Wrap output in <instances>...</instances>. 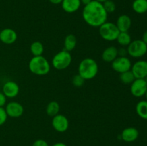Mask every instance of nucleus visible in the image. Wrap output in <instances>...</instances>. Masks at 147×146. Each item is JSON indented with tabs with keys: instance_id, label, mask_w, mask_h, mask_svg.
I'll return each instance as SVG.
<instances>
[{
	"instance_id": "bb28decb",
	"label": "nucleus",
	"mask_w": 147,
	"mask_h": 146,
	"mask_svg": "<svg viewBox=\"0 0 147 146\" xmlns=\"http://www.w3.org/2000/svg\"><path fill=\"white\" fill-rule=\"evenodd\" d=\"M7 117L8 115L6 113L4 107H0V126L3 125L7 122Z\"/></svg>"
},
{
	"instance_id": "7ed1b4c3",
	"label": "nucleus",
	"mask_w": 147,
	"mask_h": 146,
	"mask_svg": "<svg viewBox=\"0 0 147 146\" xmlns=\"http://www.w3.org/2000/svg\"><path fill=\"white\" fill-rule=\"evenodd\" d=\"M28 67L32 73L38 76L46 75L50 71V62L42 55L34 56L29 62Z\"/></svg>"
},
{
	"instance_id": "e433bc0d",
	"label": "nucleus",
	"mask_w": 147,
	"mask_h": 146,
	"mask_svg": "<svg viewBox=\"0 0 147 146\" xmlns=\"http://www.w3.org/2000/svg\"><path fill=\"white\" fill-rule=\"evenodd\" d=\"M144 80H145V81H146V82L147 83V76H146V77H145V78H144Z\"/></svg>"
},
{
	"instance_id": "cd10ccee",
	"label": "nucleus",
	"mask_w": 147,
	"mask_h": 146,
	"mask_svg": "<svg viewBox=\"0 0 147 146\" xmlns=\"http://www.w3.org/2000/svg\"><path fill=\"white\" fill-rule=\"evenodd\" d=\"M32 146H49V145L45 140H42V139H38V140H36L33 143Z\"/></svg>"
},
{
	"instance_id": "20e7f679",
	"label": "nucleus",
	"mask_w": 147,
	"mask_h": 146,
	"mask_svg": "<svg viewBox=\"0 0 147 146\" xmlns=\"http://www.w3.org/2000/svg\"><path fill=\"white\" fill-rule=\"evenodd\" d=\"M72 60L73 58L70 52L63 50L55 54L52 59V65L56 70H65L70 65Z\"/></svg>"
},
{
	"instance_id": "2f4dec72",
	"label": "nucleus",
	"mask_w": 147,
	"mask_h": 146,
	"mask_svg": "<svg viewBox=\"0 0 147 146\" xmlns=\"http://www.w3.org/2000/svg\"><path fill=\"white\" fill-rule=\"evenodd\" d=\"M50 3L53 4H60L63 1V0H49Z\"/></svg>"
},
{
	"instance_id": "6e6552de",
	"label": "nucleus",
	"mask_w": 147,
	"mask_h": 146,
	"mask_svg": "<svg viewBox=\"0 0 147 146\" xmlns=\"http://www.w3.org/2000/svg\"><path fill=\"white\" fill-rule=\"evenodd\" d=\"M130 91L135 97H142L145 96L147 91V83L144 79H135L131 84Z\"/></svg>"
},
{
	"instance_id": "473e14b6",
	"label": "nucleus",
	"mask_w": 147,
	"mask_h": 146,
	"mask_svg": "<svg viewBox=\"0 0 147 146\" xmlns=\"http://www.w3.org/2000/svg\"><path fill=\"white\" fill-rule=\"evenodd\" d=\"M92 0H80V2H81V4H83L84 6H86L87 4H88Z\"/></svg>"
},
{
	"instance_id": "9d476101",
	"label": "nucleus",
	"mask_w": 147,
	"mask_h": 146,
	"mask_svg": "<svg viewBox=\"0 0 147 146\" xmlns=\"http://www.w3.org/2000/svg\"><path fill=\"white\" fill-rule=\"evenodd\" d=\"M131 71L136 79H144L147 76V61L139 60L132 64Z\"/></svg>"
},
{
	"instance_id": "f3484780",
	"label": "nucleus",
	"mask_w": 147,
	"mask_h": 146,
	"mask_svg": "<svg viewBox=\"0 0 147 146\" xmlns=\"http://www.w3.org/2000/svg\"><path fill=\"white\" fill-rule=\"evenodd\" d=\"M119 56L118 53V48L115 46H110L105 49L103 51L101 54L102 60L105 62L111 63L116 57Z\"/></svg>"
},
{
	"instance_id": "39448f33",
	"label": "nucleus",
	"mask_w": 147,
	"mask_h": 146,
	"mask_svg": "<svg viewBox=\"0 0 147 146\" xmlns=\"http://www.w3.org/2000/svg\"><path fill=\"white\" fill-rule=\"evenodd\" d=\"M99 34L102 39L108 42H113L116 40L118 36L120 34V31L116 27V24L106 21L99 27Z\"/></svg>"
},
{
	"instance_id": "aec40b11",
	"label": "nucleus",
	"mask_w": 147,
	"mask_h": 146,
	"mask_svg": "<svg viewBox=\"0 0 147 146\" xmlns=\"http://www.w3.org/2000/svg\"><path fill=\"white\" fill-rule=\"evenodd\" d=\"M136 112L139 117L147 120V100H141L136 104Z\"/></svg>"
},
{
	"instance_id": "a878e982",
	"label": "nucleus",
	"mask_w": 147,
	"mask_h": 146,
	"mask_svg": "<svg viewBox=\"0 0 147 146\" xmlns=\"http://www.w3.org/2000/svg\"><path fill=\"white\" fill-rule=\"evenodd\" d=\"M85 81L86 80L83 78L80 75H79L78 74L75 75L74 77H73V80H72V82H73V85L76 86L77 87H82L84 84Z\"/></svg>"
},
{
	"instance_id": "6ab92c4d",
	"label": "nucleus",
	"mask_w": 147,
	"mask_h": 146,
	"mask_svg": "<svg viewBox=\"0 0 147 146\" xmlns=\"http://www.w3.org/2000/svg\"><path fill=\"white\" fill-rule=\"evenodd\" d=\"M77 44V39L73 34H67L64 40V50L67 52H71L76 48Z\"/></svg>"
},
{
	"instance_id": "2eb2a0df",
	"label": "nucleus",
	"mask_w": 147,
	"mask_h": 146,
	"mask_svg": "<svg viewBox=\"0 0 147 146\" xmlns=\"http://www.w3.org/2000/svg\"><path fill=\"white\" fill-rule=\"evenodd\" d=\"M131 19L127 14H122L118 17L116 25L119 29L120 32L129 31L131 27Z\"/></svg>"
},
{
	"instance_id": "f03ea898",
	"label": "nucleus",
	"mask_w": 147,
	"mask_h": 146,
	"mask_svg": "<svg viewBox=\"0 0 147 146\" xmlns=\"http://www.w3.org/2000/svg\"><path fill=\"white\" fill-rule=\"evenodd\" d=\"M78 74L85 80L94 78L98 72V64L93 59L87 57L81 60L78 65Z\"/></svg>"
},
{
	"instance_id": "412c9836",
	"label": "nucleus",
	"mask_w": 147,
	"mask_h": 146,
	"mask_svg": "<svg viewBox=\"0 0 147 146\" xmlns=\"http://www.w3.org/2000/svg\"><path fill=\"white\" fill-rule=\"evenodd\" d=\"M60 112V104L56 101H51L47 104L46 107V113L50 117H54L59 114Z\"/></svg>"
},
{
	"instance_id": "5701e85b",
	"label": "nucleus",
	"mask_w": 147,
	"mask_h": 146,
	"mask_svg": "<svg viewBox=\"0 0 147 146\" xmlns=\"http://www.w3.org/2000/svg\"><path fill=\"white\" fill-rule=\"evenodd\" d=\"M30 49L33 56H41L44 52V45L39 41H35L32 43Z\"/></svg>"
},
{
	"instance_id": "f8f14e48",
	"label": "nucleus",
	"mask_w": 147,
	"mask_h": 146,
	"mask_svg": "<svg viewBox=\"0 0 147 146\" xmlns=\"http://www.w3.org/2000/svg\"><path fill=\"white\" fill-rule=\"evenodd\" d=\"M2 92L7 98H14L20 92V87L14 81H8L2 87Z\"/></svg>"
},
{
	"instance_id": "4be33fe9",
	"label": "nucleus",
	"mask_w": 147,
	"mask_h": 146,
	"mask_svg": "<svg viewBox=\"0 0 147 146\" xmlns=\"http://www.w3.org/2000/svg\"><path fill=\"white\" fill-rule=\"evenodd\" d=\"M116 41L121 47H128V45L131 42L132 40L130 34L128 31H124V32H120L116 39Z\"/></svg>"
},
{
	"instance_id": "f704fd0d",
	"label": "nucleus",
	"mask_w": 147,
	"mask_h": 146,
	"mask_svg": "<svg viewBox=\"0 0 147 146\" xmlns=\"http://www.w3.org/2000/svg\"><path fill=\"white\" fill-rule=\"evenodd\" d=\"M94 1H98V2H100V3H103L104 1H106V0H94Z\"/></svg>"
},
{
	"instance_id": "f257e3e1",
	"label": "nucleus",
	"mask_w": 147,
	"mask_h": 146,
	"mask_svg": "<svg viewBox=\"0 0 147 146\" xmlns=\"http://www.w3.org/2000/svg\"><path fill=\"white\" fill-rule=\"evenodd\" d=\"M82 17L85 22L93 27H99L107 21L108 13L102 3L92 0L88 4L84 6Z\"/></svg>"
},
{
	"instance_id": "9b49d317",
	"label": "nucleus",
	"mask_w": 147,
	"mask_h": 146,
	"mask_svg": "<svg viewBox=\"0 0 147 146\" xmlns=\"http://www.w3.org/2000/svg\"><path fill=\"white\" fill-rule=\"evenodd\" d=\"M4 109H5L7 115L10 117H13V118L21 117L24 113L23 106L20 103L15 101L9 102V103H7Z\"/></svg>"
},
{
	"instance_id": "c756f323",
	"label": "nucleus",
	"mask_w": 147,
	"mask_h": 146,
	"mask_svg": "<svg viewBox=\"0 0 147 146\" xmlns=\"http://www.w3.org/2000/svg\"><path fill=\"white\" fill-rule=\"evenodd\" d=\"M118 53H119V56L120 57H126V55L128 54L127 49L121 47L120 49H118Z\"/></svg>"
},
{
	"instance_id": "393cba45",
	"label": "nucleus",
	"mask_w": 147,
	"mask_h": 146,
	"mask_svg": "<svg viewBox=\"0 0 147 146\" xmlns=\"http://www.w3.org/2000/svg\"><path fill=\"white\" fill-rule=\"evenodd\" d=\"M102 4H103V7H104L105 10H106L108 14L109 13H113L116 10V4L112 0H106V1H104Z\"/></svg>"
},
{
	"instance_id": "c9c22d12",
	"label": "nucleus",
	"mask_w": 147,
	"mask_h": 146,
	"mask_svg": "<svg viewBox=\"0 0 147 146\" xmlns=\"http://www.w3.org/2000/svg\"><path fill=\"white\" fill-rule=\"evenodd\" d=\"M145 97H146V100H147V91L146 92V94H145Z\"/></svg>"
},
{
	"instance_id": "c85d7f7f",
	"label": "nucleus",
	"mask_w": 147,
	"mask_h": 146,
	"mask_svg": "<svg viewBox=\"0 0 147 146\" xmlns=\"http://www.w3.org/2000/svg\"><path fill=\"white\" fill-rule=\"evenodd\" d=\"M7 103V97L4 94V93L0 92V107H4Z\"/></svg>"
},
{
	"instance_id": "0eeeda50",
	"label": "nucleus",
	"mask_w": 147,
	"mask_h": 146,
	"mask_svg": "<svg viewBox=\"0 0 147 146\" xmlns=\"http://www.w3.org/2000/svg\"><path fill=\"white\" fill-rule=\"evenodd\" d=\"M131 62L128 57H120L118 56L111 62L112 69L118 73H123L124 72L131 70Z\"/></svg>"
},
{
	"instance_id": "4468645a",
	"label": "nucleus",
	"mask_w": 147,
	"mask_h": 146,
	"mask_svg": "<svg viewBox=\"0 0 147 146\" xmlns=\"http://www.w3.org/2000/svg\"><path fill=\"white\" fill-rule=\"evenodd\" d=\"M139 130L134 127H129L123 129L121 134V139L126 143H131L135 141L139 137Z\"/></svg>"
},
{
	"instance_id": "a211bd4d",
	"label": "nucleus",
	"mask_w": 147,
	"mask_h": 146,
	"mask_svg": "<svg viewBox=\"0 0 147 146\" xmlns=\"http://www.w3.org/2000/svg\"><path fill=\"white\" fill-rule=\"evenodd\" d=\"M132 9L137 14L147 12V0H134L132 3Z\"/></svg>"
},
{
	"instance_id": "ddd939ff",
	"label": "nucleus",
	"mask_w": 147,
	"mask_h": 146,
	"mask_svg": "<svg viewBox=\"0 0 147 146\" xmlns=\"http://www.w3.org/2000/svg\"><path fill=\"white\" fill-rule=\"evenodd\" d=\"M17 40V34L14 29L5 28L0 31V41L5 44H11Z\"/></svg>"
},
{
	"instance_id": "423d86ee",
	"label": "nucleus",
	"mask_w": 147,
	"mask_h": 146,
	"mask_svg": "<svg viewBox=\"0 0 147 146\" xmlns=\"http://www.w3.org/2000/svg\"><path fill=\"white\" fill-rule=\"evenodd\" d=\"M127 52L134 58H140L147 53V44L142 40H135L128 45Z\"/></svg>"
},
{
	"instance_id": "dca6fc26",
	"label": "nucleus",
	"mask_w": 147,
	"mask_h": 146,
	"mask_svg": "<svg viewBox=\"0 0 147 146\" xmlns=\"http://www.w3.org/2000/svg\"><path fill=\"white\" fill-rule=\"evenodd\" d=\"M62 8L67 13H74L80 9L81 6L80 0H63Z\"/></svg>"
},
{
	"instance_id": "1a4fd4ad",
	"label": "nucleus",
	"mask_w": 147,
	"mask_h": 146,
	"mask_svg": "<svg viewBox=\"0 0 147 146\" xmlns=\"http://www.w3.org/2000/svg\"><path fill=\"white\" fill-rule=\"evenodd\" d=\"M52 125L55 130L59 133H65L69 127V120L66 116L62 114H57L53 117Z\"/></svg>"
},
{
	"instance_id": "7c9ffc66",
	"label": "nucleus",
	"mask_w": 147,
	"mask_h": 146,
	"mask_svg": "<svg viewBox=\"0 0 147 146\" xmlns=\"http://www.w3.org/2000/svg\"><path fill=\"white\" fill-rule=\"evenodd\" d=\"M142 40H143V41L144 42L147 44V30H146V31H145L144 32L143 35H142Z\"/></svg>"
},
{
	"instance_id": "72a5a7b5",
	"label": "nucleus",
	"mask_w": 147,
	"mask_h": 146,
	"mask_svg": "<svg viewBox=\"0 0 147 146\" xmlns=\"http://www.w3.org/2000/svg\"><path fill=\"white\" fill-rule=\"evenodd\" d=\"M52 146H67V145L65 144V143H60H60H55V144H53Z\"/></svg>"
},
{
	"instance_id": "b1692460",
	"label": "nucleus",
	"mask_w": 147,
	"mask_h": 146,
	"mask_svg": "<svg viewBox=\"0 0 147 146\" xmlns=\"http://www.w3.org/2000/svg\"><path fill=\"white\" fill-rule=\"evenodd\" d=\"M135 77L131 70L120 74V80L125 84H131L135 80Z\"/></svg>"
}]
</instances>
